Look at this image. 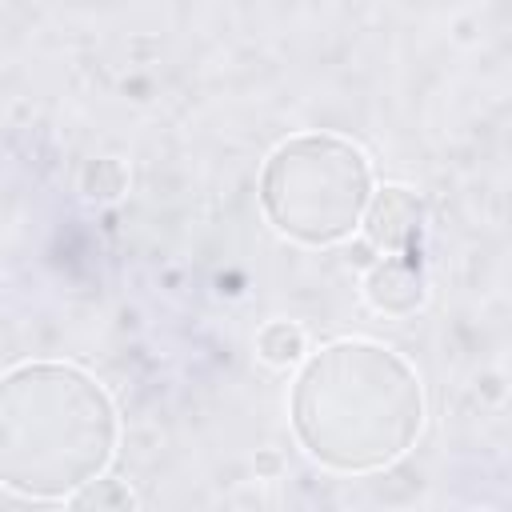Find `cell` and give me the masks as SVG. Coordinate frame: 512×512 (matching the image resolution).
I'll list each match as a JSON object with an SVG mask.
<instances>
[{
    "mask_svg": "<svg viewBox=\"0 0 512 512\" xmlns=\"http://www.w3.org/2000/svg\"><path fill=\"white\" fill-rule=\"evenodd\" d=\"M424 424L416 372L380 344L340 340L316 352L292 388V428L312 460L372 472L404 456Z\"/></svg>",
    "mask_w": 512,
    "mask_h": 512,
    "instance_id": "6da1fadb",
    "label": "cell"
},
{
    "mask_svg": "<svg viewBox=\"0 0 512 512\" xmlns=\"http://www.w3.org/2000/svg\"><path fill=\"white\" fill-rule=\"evenodd\" d=\"M116 448L108 392L72 364H20L0 376V484L32 500H68Z\"/></svg>",
    "mask_w": 512,
    "mask_h": 512,
    "instance_id": "7a4b0ae2",
    "label": "cell"
},
{
    "mask_svg": "<svg viewBox=\"0 0 512 512\" xmlns=\"http://www.w3.org/2000/svg\"><path fill=\"white\" fill-rule=\"evenodd\" d=\"M372 196V168L364 152L340 136L308 132L284 140L260 176V204L268 220L312 248L344 240Z\"/></svg>",
    "mask_w": 512,
    "mask_h": 512,
    "instance_id": "3957f363",
    "label": "cell"
},
{
    "mask_svg": "<svg viewBox=\"0 0 512 512\" xmlns=\"http://www.w3.org/2000/svg\"><path fill=\"white\" fill-rule=\"evenodd\" d=\"M416 236H420V200L408 188L388 184L376 196H368L364 240L372 248H380L384 256H396V252H408L416 244Z\"/></svg>",
    "mask_w": 512,
    "mask_h": 512,
    "instance_id": "277c9868",
    "label": "cell"
},
{
    "mask_svg": "<svg viewBox=\"0 0 512 512\" xmlns=\"http://www.w3.org/2000/svg\"><path fill=\"white\" fill-rule=\"evenodd\" d=\"M368 280H364V296L372 300V308L392 312V316H408L424 304V280L416 272V264L408 260V252L384 256L368 264Z\"/></svg>",
    "mask_w": 512,
    "mask_h": 512,
    "instance_id": "5b68a950",
    "label": "cell"
},
{
    "mask_svg": "<svg viewBox=\"0 0 512 512\" xmlns=\"http://www.w3.org/2000/svg\"><path fill=\"white\" fill-rule=\"evenodd\" d=\"M256 352H260V360H268V364H276V368L296 364V360L304 356V328L292 324V320H272V324L260 328Z\"/></svg>",
    "mask_w": 512,
    "mask_h": 512,
    "instance_id": "8992f818",
    "label": "cell"
},
{
    "mask_svg": "<svg viewBox=\"0 0 512 512\" xmlns=\"http://www.w3.org/2000/svg\"><path fill=\"white\" fill-rule=\"evenodd\" d=\"M124 184H128V176H124V168L116 160H92L84 168V192L92 200H116L124 192Z\"/></svg>",
    "mask_w": 512,
    "mask_h": 512,
    "instance_id": "52a82bcc",
    "label": "cell"
},
{
    "mask_svg": "<svg viewBox=\"0 0 512 512\" xmlns=\"http://www.w3.org/2000/svg\"><path fill=\"white\" fill-rule=\"evenodd\" d=\"M68 504H76V508H84V504H96V508H108V504H116V508H132L136 504V496L128 492V488H120V480H88L84 488H76L72 496H68Z\"/></svg>",
    "mask_w": 512,
    "mask_h": 512,
    "instance_id": "ba28073f",
    "label": "cell"
}]
</instances>
